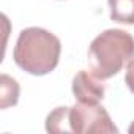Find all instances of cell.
<instances>
[{"label": "cell", "instance_id": "8", "mask_svg": "<svg viewBox=\"0 0 134 134\" xmlns=\"http://www.w3.org/2000/svg\"><path fill=\"white\" fill-rule=\"evenodd\" d=\"M125 82L129 88L131 93H134V60L126 66V73H125Z\"/></svg>", "mask_w": 134, "mask_h": 134}, {"label": "cell", "instance_id": "6", "mask_svg": "<svg viewBox=\"0 0 134 134\" xmlns=\"http://www.w3.org/2000/svg\"><path fill=\"white\" fill-rule=\"evenodd\" d=\"M19 99V84L8 74L0 76V109L16 106Z\"/></svg>", "mask_w": 134, "mask_h": 134}, {"label": "cell", "instance_id": "9", "mask_svg": "<svg viewBox=\"0 0 134 134\" xmlns=\"http://www.w3.org/2000/svg\"><path fill=\"white\" fill-rule=\"evenodd\" d=\"M128 132H129V134H134V121H132V125L129 126V129H128Z\"/></svg>", "mask_w": 134, "mask_h": 134}, {"label": "cell", "instance_id": "3", "mask_svg": "<svg viewBox=\"0 0 134 134\" xmlns=\"http://www.w3.org/2000/svg\"><path fill=\"white\" fill-rule=\"evenodd\" d=\"M68 132L76 134H112L118 132L107 110L99 104L77 103L66 110Z\"/></svg>", "mask_w": 134, "mask_h": 134}, {"label": "cell", "instance_id": "2", "mask_svg": "<svg viewBox=\"0 0 134 134\" xmlns=\"http://www.w3.org/2000/svg\"><path fill=\"white\" fill-rule=\"evenodd\" d=\"M134 60V38L121 29H107L88 46V68L106 81L117 76Z\"/></svg>", "mask_w": 134, "mask_h": 134}, {"label": "cell", "instance_id": "4", "mask_svg": "<svg viewBox=\"0 0 134 134\" xmlns=\"http://www.w3.org/2000/svg\"><path fill=\"white\" fill-rule=\"evenodd\" d=\"M73 95L77 99V103L85 104H99L104 99L106 87L103 84V79L96 77L92 71L81 70L73 77Z\"/></svg>", "mask_w": 134, "mask_h": 134}, {"label": "cell", "instance_id": "1", "mask_svg": "<svg viewBox=\"0 0 134 134\" xmlns=\"http://www.w3.org/2000/svg\"><path fill=\"white\" fill-rule=\"evenodd\" d=\"M62 43L46 29H24L16 41L13 58L21 70L33 76H44L54 71L60 60Z\"/></svg>", "mask_w": 134, "mask_h": 134}, {"label": "cell", "instance_id": "7", "mask_svg": "<svg viewBox=\"0 0 134 134\" xmlns=\"http://www.w3.org/2000/svg\"><path fill=\"white\" fill-rule=\"evenodd\" d=\"M66 110L68 106H60L55 107L49 115L46 117V131L47 132H68V125H66Z\"/></svg>", "mask_w": 134, "mask_h": 134}, {"label": "cell", "instance_id": "5", "mask_svg": "<svg viewBox=\"0 0 134 134\" xmlns=\"http://www.w3.org/2000/svg\"><path fill=\"white\" fill-rule=\"evenodd\" d=\"M107 3L114 22L134 25V0H107Z\"/></svg>", "mask_w": 134, "mask_h": 134}]
</instances>
